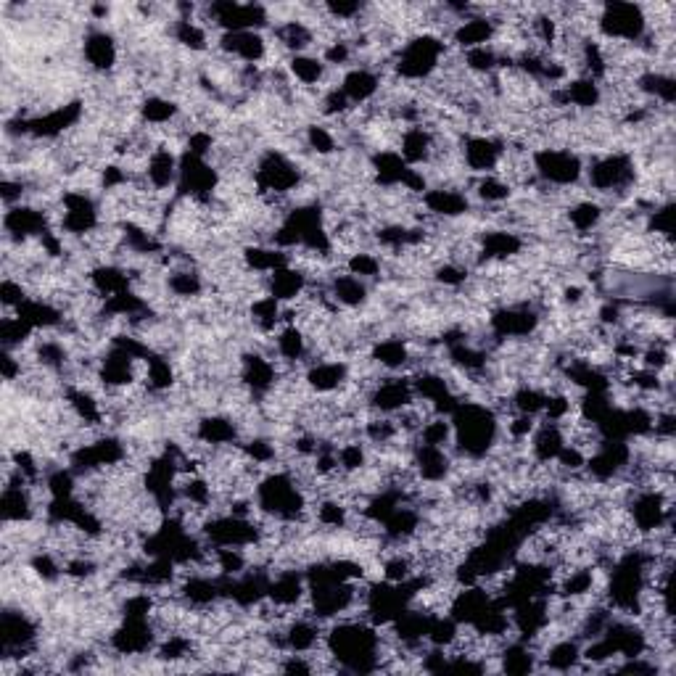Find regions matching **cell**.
Instances as JSON below:
<instances>
[{
    "mask_svg": "<svg viewBox=\"0 0 676 676\" xmlns=\"http://www.w3.org/2000/svg\"><path fill=\"white\" fill-rule=\"evenodd\" d=\"M323 647L338 663V669L354 671V674L381 671L383 640L378 634V626L370 624L365 616L341 618L323 637Z\"/></svg>",
    "mask_w": 676,
    "mask_h": 676,
    "instance_id": "6da1fadb",
    "label": "cell"
},
{
    "mask_svg": "<svg viewBox=\"0 0 676 676\" xmlns=\"http://www.w3.org/2000/svg\"><path fill=\"white\" fill-rule=\"evenodd\" d=\"M452 420V452L468 460H484L500 441V415L489 405L460 402Z\"/></svg>",
    "mask_w": 676,
    "mask_h": 676,
    "instance_id": "7a4b0ae2",
    "label": "cell"
},
{
    "mask_svg": "<svg viewBox=\"0 0 676 676\" xmlns=\"http://www.w3.org/2000/svg\"><path fill=\"white\" fill-rule=\"evenodd\" d=\"M447 59V43L434 32H420L399 48L394 72L407 82H423L434 77Z\"/></svg>",
    "mask_w": 676,
    "mask_h": 676,
    "instance_id": "3957f363",
    "label": "cell"
},
{
    "mask_svg": "<svg viewBox=\"0 0 676 676\" xmlns=\"http://www.w3.org/2000/svg\"><path fill=\"white\" fill-rule=\"evenodd\" d=\"M595 30L605 43L640 45L650 35V19L637 3H605L597 8Z\"/></svg>",
    "mask_w": 676,
    "mask_h": 676,
    "instance_id": "277c9868",
    "label": "cell"
},
{
    "mask_svg": "<svg viewBox=\"0 0 676 676\" xmlns=\"http://www.w3.org/2000/svg\"><path fill=\"white\" fill-rule=\"evenodd\" d=\"M302 185V169L294 159H288L283 151H267L259 156L257 169H254V188H257L259 199L265 196H286Z\"/></svg>",
    "mask_w": 676,
    "mask_h": 676,
    "instance_id": "5b68a950",
    "label": "cell"
},
{
    "mask_svg": "<svg viewBox=\"0 0 676 676\" xmlns=\"http://www.w3.org/2000/svg\"><path fill=\"white\" fill-rule=\"evenodd\" d=\"M531 167L539 183L550 188H571L584 177L581 156L568 148H534Z\"/></svg>",
    "mask_w": 676,
    "mask_h": 676,
    "instance_id": "8992f818",
    "label": "cell"
},
{
    "mask_svg": "<svg viewBox=\"0 0 676 676\" xmlns=\"http://www.w3.org/2000/svg\"><path fill=\"white\" fill-rule=\"evenodd\" d=\"M589 188H595L597 193H616V196H624L629 188L637 180V167H634V159L624 151H616V154H605L592 159L587 169Z\"/></svg>",
    "mask_w": 676,
    "mask_h": 676,
    "instance_id": "52a82bcc",
    "label": "cell"
},
{
    "mask_svg": "<svg viewBox=\"0 0 676 676\" xmlns=\"http://www.w3.org/2000/svg\"><path fill=\"white\" fill-rule=\"evenodd\" d=\"M159 645V632L151 618H125L111 632L109 647L117 655H146L154 653Z\"/></svg>",
    "mask_w": 676,
    "mask_h": 676,
    "instance_id": "ba28073f",
    "label": "cell"
},
{
    "mask_svg": "<svg viewBox=\"0 0 676 676\" xmlns=\"http://www.w3.org/2000/svg\"><path fill=\"white\" fill-rule=\"evenodd\" d=\"M61 230H67L69 236H93L101 228L98 217V204L93 196L85 191H67L61 196Z\"/></svg>",
    "mask_w": 676,
    "mask_h": 676,
    "instance_id": "9c48e42d",
    "label": "cell"
},
{
    "mask_svg": "<svg viewBox=\"0 0 676 676\" xmlns=\"http://www.w3.org/2000/svg\"><path fill=\"white\" fill-rule=\"evenodd\" d=\"M412 402H415L412 375L389 373L381 381H375V386L368 394L370 412H378V415H397L399 410L410 407Z\"/></svg>",
    "mask_w": 676,
    "mask_h": 676,
    "instance_id": "30bf717a",
    "label": "cell"
},
{
    "mask_svg": "<svg viewBox=\"0 0 676 676\" xmlns=\"http://www.w3.org/2000/svg\"><path fill=\"white\" fill-rule=\"evenodd\" d=\"M539 312L529 304H510V307L494 309L489 317V328H492V338L497 341H507V338H529L537 333L539 328Z\"/></svg>",
    "mask_w": 676,
    "mask_h": 676,
    "instance_id": "8fae6325",
    "label": "cell"
},
{
    "mask_svg": "<svg viewBox=\"0 0 676 676\" xmlns=\"http://www.w3.org/2000/svg\"><path fill=\"white\" fill-rule=\"evenodd\" d=\"M3 228H6V241L27 243L32 238H40L51 233V217L37 206H11L3 217Z\"/></svg>",
    "mask_w": 676,
    "mask_h": 676,
    "instance_id": "7c38bea8",
    "label": "cell"
},
{
    "mask_svg": "<svg viewBox=\"0 0 676 676\" xmlns=\"http://www.w3.org/2000/svg\"><path fill=\"white\" fill-rule=\"evenodd\" d=\"M505 156V143L492 135H471L463 143V162L473 175H494Z\"/></svg>",
    "mask_w": 676,
    "mask_h": 676,
    "instance_id": "4fadbf2b",
    "label": "cell"
},
{
    "mask_svg": "<svg viewBox=\"0 0 676 676\" xmlns=\"http://www.w3.org/2000/svg\"><path fill=\"white\" fill-rule=\"evenodd\" d=\"M217 43L228 59H238L243 67H259L267 59V40L262 32H222Z\"/></svg>",
    "mask_w": 676,
    "mask_h": 676,
    "instance_id": "5bb4252c",
    "label": "cell"
},
{
    "mask_svg": "<svg viewBox=\"0 0 676 676\" xmlns=\"http://www.w3.org/2000/svg\"><path fill=\"white\" fill-rule=\"evenodd\" d=\"M484 8H476V14L465 16L455 24V30L449 35L452 45L457 51H473V48H481V45H492L494 37H497V22L492 16L481 14Z\"/></svg>",
    "mask_w": 676,
    "mask_h": 676,
    "instance_id": "9a60e30c",
    "label": "cell"
},
{
    "mask_svg": "<svg viewBox=\"0 0 676 676\" xmlns=\"http://www.w3.org/2000/svg\"><path fill=\"white\" fill-rule=\"evenodd\" d=\"M304 383L309 391H315L320 397H331L349 383V365L344 360L309 362L304 370Z\"/></svg>",
    "mask_w": 676,
    "mask_h": 676,
    "instance_id": "2e32d148",
    "label": "cell"
},
{
    "mask_svg": "<svg viewBox=\"0 0 676 676\" xmlns=\"http://www.w3.org/2000/svg\"><path fill=\"white\" fill-rule=\"evenodd\" d=\"M280 381L278 365L259 352H249L241 357V383L249 394L265 397Z\"/></svg>",
    "mask_w": 676,
    "mask_h": 676,
    "instance_id": "e0dca14e",
    "label": "cell"
},
{
    "mask_svg": "<svg viewBox=\"0 0 676 676\" xmlns=\"http://www.w3.org/2000/svg\"><path fill=\"white\" fill-rule=\"evenodd\" d=\"M82 117V103H67V106H56L48 114L27 119V135L32 138H59L80 122Z\"/></svg>",
    "mask_w": 676,
    "mask_h": 676,
    "instance_id": "ac0fdd59",
    "label": "cell"
},
{
    "mask_svg": "<svg viewBox=\"0 0 676 676\" xmlns=\"http://www.w3.org/2000/svg\"><path fill=\"white\" fill-rule=\"evenodd\" d=\"M420 201L426 206V214H431L434 220H457V217H465L471 212L468 193L457 191V188H428L420 196Z\"/></svg>",
    "mask_w": 676,
    "mask_h": 676,
    "instance_id": "d6986e66",
    "label": "cell"
},
{
    "mask_svg": "<svg viewBox=\"0 0 676 676\" xmlns=\"http://www.w3.org/2000/svg\"><path fill=\"white\" fill-rule=\"evenodd\" d=\"M307 288L309 275L302 267H296L294 262L267 275V294L275 296L280 304H296L307 294Z\"/></svg>",
    "mask_w": 676,
    "mask_h": 676,
    "instance_id": "ffe728a7",
    "label": "cell"
},
{
    "mask_svg": "<svg viewBox=\"0 0 676 676\" xmlns=\"http://www.w3.org/2000/svg\"><path fill=\"white\" fill-rule=\"evenodd\" d=\"M436 151V133L428 130L426 125H412L402 130L399 135V156L405 159L410 167L418 169V164H431Z\"/></svg>",
    "mask_w": 676,
    "mask_h": 676,
    "instance_id": "44dd1931",
    "label": "cell"
},
{
    "mask_svg": "<svg viewBox=\"0 0 676 676\" xmlns=\"http://www.w3.org/2000/svg\"><path fill=\"white\" fill-rule=\"evenodd\" d=\"M82 56H85V61H88L93 72H111V69L117 67L119 59L117 40L106 30H90L85 35V43H82Z\"/></svg>",
    "mask_w": 676,
    "mask_h": 676,
    "instance_id": "7402d4cb",
    "label": "cell"
},
{
    "mask_svg": "<svg viewBox=\"0 0 676 676\" xmlns=\"http://www.w3.org/2000/svg\"><path fill=\"white\" fill-rule=\"evenodd\" d=\"M241 426L228 415H209L201 418L196 426V441L212 449H225L233 444H241Z\"/></svg>",
    "mask_w": 676,
    "mask_h": 676,
    "instance_id": "603a6c76",
    "label": "cell"
},
{
    "mask_svg": "<svg viewBox=\"0 0 676 676\" xmlns=\"http://www.w3.org/2000/svg\"><path fill=\"white\" fill-rule=\"evenodd\" d=\"M143 177H146L148 185H151L154 191H167V188L177 185V177H180V159H177L167 146H159L154 154L146 159Z\"/></svg>",
    "mask_w": 676,
    "mask_h": 676,
    "instance_id": "cb8c5ba5",
    "label": "cell"
},
{
    "mask_svg": "<svg viewBox=\"0 0 676 676\" xmlns=\"http://www.w3.org/2000/svg\"><path fill=\"white\" fill-rule=\"evenodd\" d=\"M529 444H531V460L539 465H550L555 463V457L560 455V449L566 447V434H563V428H560L558 423L544 420V423H537Z\"/></svg>",
    "mask_w": 676,
    "mask_h": 676,
    "instance_id": "d4e9b609",
    "label": "cell"
},
{
    "mask_svg": "<svg viewBox=\"0 0 676 676\" xmlns=\"http://www.w3.org/2000/svg\"><path fill=\"white\" fill-rule=\"evenodd\" d=\"M378 90H381V74L373 72V69L368 67L349 69V72L344 74V80H341V93L349 98V103H352L354 109L373 101V98L378 96Z\"/></svg>",
    "mask_w": 676,
    "mask_h": 676,
    "instance_id": "484cf974",
    "label": "cell"
},
{
    "mask_svg": "<svg viewBox=\"0 0 676 676\" xmlns=\"http://www.w3.org/2000/svg\"><path fill=\"white\" fill-rule=\"evenodd\" d=\"M370 360L381 365L386 373H399L412 368V349L405 338H383L370 346Z\"/></svg>",
    "mask_w": 676,
    "mask_h": 676,
    "instance_id": "4316f807",
    "label": "cell"
},
{
    "mask_svg": "<svg viewBox=\"0 0 676 676\" xmlns=\"http://www.w3.org/2000/svg\"><path fill=\"white\" fill-rule=\"evenodd\" d=\"M370 169H373L375 180L383 185V188H405V180L410 175V164L399 156V151H391V148H383L378 154L370 159Z\"/></svg>",
    "mask_w": 676,
    "mask_h": 676,
    "instance_id": "83f0119b",
    "label": "cell"
},
{
    "mask_svg": "<svg viewBox=\"0 0 676 676\" xmlns=\"http://www.w3.org/2000/svg\"><path fill=\"white\" fill-rule=\"evenodd\" d=\"M328 294H331V299L336 302L338 309L341 307L357 309L368 302L370 288L365 280L354 278V275L344 272V275H333V278L328 280Z\"/></svg>",
    "mask_w": 676,
    "mask_h": 676,
    "instance_id": "f1b7e54d",
    "label": "cell"
},
{
    "mask_svg": "<svg viewBox=\"0 0 676 676\" xmlns=\"http://www.w3.org/2000/svg\"><path fill=\"white\" fill-rule=\"evenodd\" d=\"M544 658V666L539 669L547 671H560V674H568V671H579L581 669V645L579 640H558L552 642L542 655H539V661Z\"/></svg>",
    "mask_w": 676,
    "mask_h": 676,
    "instance_id": "f546056e",
    "label": "cell"
},
{
    "mask_svg": "<svg viewBox=\"0 0 676 676\" xmlns=\"http://www.w3.org/2000/svg\"><path fill=\"white\" fill-rule=\"evenodd\" d=\"M275 40L288 56H299V53H307L309 45L315 43V30L302 19H288L275 27Z\"/></svg>",
    "mask_w": 676,
    "mask_h": 676,
    "instance_id": "4dcf8cb0",
    "label": "cell"
},
{
    "mask_svg": "<svg viewBox=\"0 0 676 676\" xmlns=\"http://www.w3.org/2000/svg\"><path fill=\"white\" fill-rule=\"evenodd\" d=\"M283 307L286 304H280L275 296L262 294L257 296L254 302L249 304V317L254 328L262 333H275L283 325Z\"/></svg>",
    "mask_w": 676,
    "mask_h": 676,
    "instance_id": "1f68e13d",
    "label": "cell"
},
{
    "mask_svg": "<svg viewBox=\"0 0 676 676\" xmlns=\"http://www.w3.org/2000/svg\"><path fill=\"white\" fill-rule=\"evenodd\" d=\"M288 74L296 82H302L304 88H315L320 82H325L328 67L320 56H309V53H299V56H288Z\"/></svg>",
    "mask_w": 676,
    "mask_h": 676,
    "instance_id": "d6a6232c",
    "label": "cell"
},
{
    "mask_svg": "<svg viewBox=\"0 0 676 676\" xmlns=\"http://www.w3.org/2000/svg\"><path fill=\"white\" fill-rule=\"evenodd\" d=\"M143 386L151 394H162L175 386V368L169 365L167 357L162 354H148L146 368H143Z\"/></svg>",
    "mask_w": 676,
    "mask_h": 676,
    "instance_id": "836d02e7",
    "label": "cell"
},
{
    "mask_svg": "<svg viewBox=\"0 0 676 676\" xmlns=\"http://www.w3.org/2000/svg\"><path fill=\"white\" fill-rule=\"evenodd\" d=\"M605 209L603 204H597L592 199L576 201L571 209H568V225L579 233V236H589V233H595L600 225H603Z\"/></svg>",
    "mask_w": 676,
    "mask_h": 676,
    "instance_id": "e575fe53",
    "label": "cell"
},
{
    "mask_svg": "<svg viewBox=\"0 0 676 676\" xmlns=\"http://www.w3.org/2000/svg\"><path fill=\"white\" fill-rule=\"evenodd\" d=\"M167 288L177 299H199L206 291V283L201 278V272L191 270V267H180L167 275Z\"/></svg>",
    "mask_w": 676,
    "mask_h": 676,
    "instance_id": "d590c367",
    "label": "cell"
},
{
    "mask_svg": "<svg viewBox=\"0 0 676 676\" xmlns=\"http://www.w3.org/2000/svg\"><path fill=\"white\" fill-rule=\"evenodd\" d=\"M473 196L489 206H500L505 204V201H510V196H513V185L505 183L500 175H481L476 177V183H473Z\"/></svg>",
    "mask_w": 676,
    "mask_h": 676,
    "instance_id": "8d00e7d4",
    "label": "cell"
},
{
    "mask_svg": "<svg viewBox=\"0 0 676 676\" xmlns=\"http://www.w3.org/2000/svg\"><path fill=\"white\" fill-rule=\"evenodd\" d=\"M336 455H338V468H341V473H346V476H357V473H362L365 468H368V460H370L368 444H362L360 439L338 444Z\"/></svg>",
    "mask_w": 676,
    "mask_h": 676,
    "instance_id": "74e56055",
    "label": "cell"
},
{
    "mask_svg": "<svg viewBox=\"0 0 676 676\" xmlns=\"http://www.w3.org/2000/svg\"><path fill=\"white\" fill-rule=\"evenodd\" d=\"M172 37L193 53H201L209 48V35H206V27L199 19H177L175 27H172Z\"/></svg>",
    "mask_w": 676,
    "mask_h": 676,
    "instance_id": "f35d334b",
    "label": "cell"
},
{
    "mask_svg": "<svg viewBox=\"0 0 676 676\" xmlns=\"http://www.w3.org/2000/svg\"><path fill=\"white\" fill-rule=\"evenodd\" d=\"M177 114H180V106L175 101H169L164 96H148L146 101L140 103V117L148 125H169V122H175Z\"/></svg>",
    "mask_w": 676,
    "mask_h": 676,
    "instance_id": "ab89813d",
    "label": "cell"
},
{
    "mask_svg": "<svg viewBox=\"0 0 676 676\" xmlns=\"http://www.w3.org/2000/svg\"><path fill=\"white\" fill-rule=\"evenodd\" d=\"M346 272L349 275H354V278L360 280H373V278H381V259L375 257V254H370V251H352L349 257H346L344 262Z\"/></svg>",
    "mask_w": 676,
    "mask_h": 676,
    "instance_id": "60d3db41",
    "label": "cell"
},
{
    "mask_svg": "<svg viewBox=\"0 0 676 676\" xmlns=\"http://www.w3.org/2000/svg\"><path fill=\"white\" fill-rule=\"evenodd\" d=\"M304 138H307V148H312L317 156L336 154V138L325 125H309Z\"/></svg>",
    "mask_w": 676,
    "mask_h": 676,
    "instance_id": "b9f144b4",
    "label": "cell"
},
{
    "mask_svg": "<svg viewBox=\"0 0 676 676\" xmlns=\"http://www.w3.org/2000/svg\"><path fill=\"white\" fill-rule=\"evenodd\" d=\"M27 299H30V296H27V288L22 286V280L6 278L0 283V304H3L6 312H16Z\"/></svg>",
    "mask_w": 676,
    "mask_h": 676,
    "instance_id": "7bdbcfd3",
    "label": "cell"
}]
</instances>
